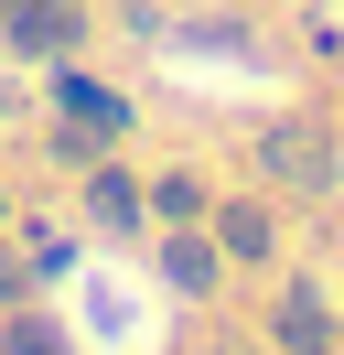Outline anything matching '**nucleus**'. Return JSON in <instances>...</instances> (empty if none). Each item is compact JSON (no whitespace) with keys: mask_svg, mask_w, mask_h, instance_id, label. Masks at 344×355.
I'll return each instance as SVG.
<instances>
[{"mask_svg":"<svg viewBox=\"0 0 344 355\" xmlns=\"http://www.w3.org/2000/svg\"><path fill=\"white\" fill-rule=\"evenodd\" d=\"M215 248H237V259H269V248H280V226L258 216V205H215Z\"/></svg>","mask_w":344,"mask_h":355,"instance_id":"5","label":"nucleus"},{"mask_svg":"<svg viewBox=\"0 0 344 355\" xmlns=\"http://www.w3.org/2000/svg\"><path fill=\"white\" fill-rule=\"evenodd\" d=\"M162 280H172V291H205V280H215V248L172 226V248H162Z\"/></svg>","mask_w":344,"mask_h":355,"instance_id":"6","label":"nucleus"},{"mask_svg":"<svg viewBox=\"0 0 344 355\" xmlns=\"http://www.w3.org/2000/svg\"><path fill=\"white\" fill-rule=\"evenodd\" d=\"M269 323H280V345H291V355H334V312H322V291H291Z\"/></svg>","mask_w":344,"mask_h":355,"instance_id":"4","label":"nucleus"},{"mask_svg":"<svg viewBox=\"0 0 344 355\" xmlns=\"http://www.w3.org/2000/svg\"><path fill=\"white\" fill-rule=\"evenodd\" d=\"M64 119H76V130H64V162H86V151H108V140H119V97L108 87H86V76H64Z\"/></svg>","mask_w":344,"mask_h":355,"instance_id":"2","label":"nucleus"},{"mask_svg":"<svg viewBox=\"0 0 344 355\" xmlns=\"http://www.w3.org/2000/svg\"><path fill=\"white\" fill-rule=\"evenodd\" d=\"M258 151H269V173H280V183H301V194H312V183H334V140H322L312 119H280Z\"/></svg>","mask_w":344,"mask_h":355,"instance_id":"1","label":"nucleus"},{"mask_svg":"<svg viewBox=\"0 0 344 355\" xmlns=\"http://www.w3.org/2000/svg\"><path fill=\"white\" fill-rule=\"evenodd\" d=\"M0 33H11L22 54H64V44L86 33V11H76V0H11V22H0Z\"/></svg>","mask_w":344,"mask_h":355,"instance_id":"3","label":"nucleus"},{"mask_svg":"<svg viewBox=\"0 0 344 355\" xmlns=\"http://www.w3.org/2000/svg\"><path fill=\"white\" fill-rule=\"evenodd\" d=\"M86 216H97V226H140V194H129L119 173H97V183H86Z\"/></svg>","mask_w":344,"mask_h":355,"instance_id":"8","label":"nucleus"},{"mask_svg":"<svg viewBox=\"0 0 344 355\" xmlns=\"http://www.w3.org/2000/svg\"><path fill=\"white\" fill-rule=\"evenodd\" d=\"M0 355H76V345H64L43 312H11V323H0Z\"/></svg>","mask_w":344,"mask_h":355,"instance_id":"7","label":"nucleus"},{"mask_svg":"<svg viewBox=\"0 0 344 355\" xmlns=\"http://www.w3.org/2000/svg\"><path fill=\"white\" fill-rule=\"evenodd\" d=\"M150 216L194 226V216H205V183H194V173H162V194H150Z\"/></svg>","mask_w":344,"mask_h":355,"instance_id":"9","label":"nucleus"}]
</instances>
